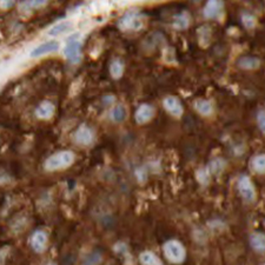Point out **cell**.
I'll use <instances>...</instances> for the list:
<instances>
[{
	"label": "cell",
	"mask_w": 265,
	"mask_h": 265,
	"mask_svg": "<svg viewBox=\"0 0 265 265\" xmlns=\"http://www.w3.org/2000/svg\"><path fill=\"white\" fill-rule=\"evenodd\" d=\"M74 163V153L72 151L63 150L53 153L48 157L44 163V169L46 171L55 172L67 169Z\"/></svg>",
	"instance_id": "1"
},
{
	"label": "cell",
	"mask_w": 265,
	"mask_h": 265,
	"mask_svg": "<svg viewBox=\"0 0 265 265\" xmlns=\"http://www.w3.org/2000/svg\"><path fill=\"white\" fill-rule=\"evenodd\" d=\"M82 50H83V42L82 34L74 33L71 34L66 40V44L64 47V56L67 59V61L71 64L79 63L82 59Z\"/></svg>",
	"instance_id": "2"
},
{
	"label": "cell",
	"mask_w": 265,
	"mask_h": 265,
	"mask_svg": "<svg viewBox=\"0 0 265 265\" xmlns=\"http://www.w3.org/2000/svg\"><path fill=\"white\" fill-rule=\"evenodd\" d=\"M164 256L172 264H182L186 258V249L179 240H167L163 247Z\"/></svg>",
	"instance_id": "3"
},
{
	"label": "cell",
	"mask_w": 265,
	"mask_h": 265,
	"mask_svg": "<svg viewBox=\"0 0 265 265\" xmlns=\"http://www.w3.org/2000/svg\"><path fill=\"white\" fill-rule=\"evenodd\" d=\"M145 25V18L142 13L128 12L118 20V28L125 32H138Z\"/></svg>",
	"instance_id": "4"
},
{
	"label": "cell",
	"mask_w": 265,
	"mask_h": 265,
	"mask_svg": "<svg viewBox=\"0 0 265 265\" xmlns=\"http://www.w3.org/2000/svg\"><path fill=\"white\" fill-rule=\"evenodd\" d=\"M237 189L244 201H247L249 203H252L256 201V188L255 185H253V183L251 182L250 177H248V176H240L239 179H238L237 182Z\"/></svg>",
	"instance_id": "5"
},
{
	"label": "cell",
	"mask_w": 265,
	"mask_h": 265,
	"mask_svg": "<svg viewBox=\"0 0 265 265\" xmlns=\"http://www.w3.org/2000/svg\"><path fill=\"white\" fill-rule=\"evenodd\" d=\"M74 140L80 147H88L94 140V132L90 126L82 124L74 133Z\"/></svg>",
	"instance_id": "6"
},
{
	"label": "cell",
	"mask_w": 265,
	"mask_h": 265,
	"mask_svg": "<svg viewBox=\"0 0 265 265\" xmlns=\"http://www.w3.org/2000/svg\"><path fill=\"white\" fill-rule=\"evenodd\" d=\"M60 48V44H59L58 40H47V42L42 43L40 45L36 46L33 50L29 52V57L31 58H40V57L51 55V53H55Z\"/></svg>",
	"instance_id": "7"
},
{
	"label": "cell",
	"mask_w": 265,
	"mask_h": 265,
	"mask_svg": "<svg viewBox=\"0 0 265 265\" xmlns=\"http://www.w3.org/2000/svg\"><path fill=\"white\" fill-rule=\"evenodd\" d=\"M48 237L47 234L43 230H37L32 234L31 239H29V244H31L32 250L37 253H43L47 249Z\"/></svg>",
	"instance_id": "8"
},
{
	"label": "cell",
	"mask_w": 265,
	"mask_h": 265,
	"mask_svg": "<svg viewBox=\"0 0 265 265\" xmlns=\"http://www.w3.org/2000/svg\"><path fill=\"white\" fill-rule=\"evenodd\" d=\"M164 109L167 111L169 115H171L175 118H180L183 116L184 107L182 102L175 96H169L163 101Z\"/></svg>",
	"instance_id": "9"
},
{
	"label": "cell",
	"mask_w": 265,
	"mask_h": 265,
	"mask_svg": "<svg viewBox=\"0 0 265 265\" xmlns=\"http://www.w3.org/2000/svg\"><path fill=\"white\" fill-rule=\"evenodd\" d=\"M156 110L155 107L151 104H142L138 106L136 110V113H134V119H136L137 124L139 125H144V124L148 123L153 117H155Z\"/></svg>",
	"instance_id": "10"
},
{
	"label": "cell",
	"mask_w": 265,
	"mask_h": 265,
	"mask_svg": "<svg viewBox=\"0 0 265 265\" xmlns=\"http://www.w3.org/2000/svg\"><path fill=\"white\" fill-rule=\"evenodd\" d=\"M36 117L38 119H42V120H48L55 116L56 113V106L53 103L44 101L40 103L36 109Z\"/></svg>",
	"instance_id": "11"
},
{
	"label": "cell",
	"mask_w": 265,
	"mask_h": 265,
	"mask_svg": "<svg viewBox=\"0 0 265 265\" xmlns=\"http://www.w3.org/2000/svg\"><path fill=\"white\" fill-rule=\"evenodd\" d=\"M74 23L70 20H63V21H59V23L55 24V25L51 26L50 29H48L47 34L50 37H59V36H63V34L67 33V32L72 31L74 29Z\"/></svg>",
	"instance_id": "12"
},
{
	"label": "cell",
	"mask_w": 265,
	"mask_h": 265,
	"mask_svg": "<svg viewBox=\"0 0 265 265\" xmlns=\"http://www.w3.org/2000/svg\"><path fill=\"white\" fill-rule=\"evenodd\" d=\"M224 4L223 1H217V0H210L204 6V17L206 19H216L221 15L223 11Z\"/></svg>",
	"instance_id": "13"
},
{
	"label": "cell",
	"mask_w": 265,
	"mask_h": 265,
	"mask_svg": "<svg viewBox=\"0 0 265 265\" xmlns=\"http://www.w3.org/2000/svg\"><path fill=\"white\" fill-rule=\"evenodd\" d=\"M250 245L256 252H265V234L263 232H253L250 236Z\"/></svg>",
	"instance_id": "14"
},
{
	"label": "cell",
	"mask_w": 265,
	"mask_h": 265,
	"mask_svg": "<svg viewBox=\"0 0 265 265\" xmlns=\"http://www.w3.org/2000/svg\"><path fill=\"white\" fill-rule=\"evenodd\" d=\"M194 109L199 115L209 117L213 113V104L207 99H197L194 102Z\"/></svg>",
	"instance_id": "15"
},
{
	"label": "cell",
	"mask_w": 265,
	"mask_h": 265,
	"mask_svg": "<svg viewBox=\"0 0 265 265\" xmlns=\"http://www.w3.org/2000/svg\"><path fill=\"white\" fill-rule=\"evenodd\" d=\"M110 118L115 123H123L128 118V110H126L124 105H116L111 110Z\"/></svg>",
	"instance_id": "16"
},
{
	"label": "cell",
	"mask_w": 265,
	"mask_h": 265,
	"mask_svg": "<svg viewBox=\"0 0 265 265\" xmlns=\"http://www.w3.org/2000/svg\"><path fill=\"white\" fill-rule=\"evenodd\" d=\"M238 66L243 70H256L261 66V59L257 57H242L238 60Z\"/></svg>",
	"instance_id": "17"
},
{
	"label": "cell",
	"mask_w": 265,
	"mask_h": 265,
	"mask_svg": "<svg viewBox=\"0 0 265 265\" xmlns=\"http://www.w3.org/2000/svg\"><path fill=\"white\" fill-rule=\"evenodd\" d=\"M139 261L143 265H163L161 258L152 251H144L140 253Z\"/></svg>",
	"instance_id": "18"
},
{
	"label": "cell",
	"mask_w": 265,
	"mask_h": 265,
	"mask_svg": "<svg viewBox=\"0 0 265 265\" xmlns=\"http://www.w3.org/2000/svg\"><path fill=\"white\" fill-rule=\"evenodd\" d=\"M251 169L258 175H265V153L257 155L251 161Z\"/></svg>",
	"instance_id": "19"
},
{
	"label": "cell",
	"mask_w": 265,
	"mask_h": 265,
	"mask_svg": "<svg viewBox=\"0 0 265 265\" xmlns=\"http://www.w3.org/2000/svg\"><path fill=\"white\" fill-rule=\"evenodd\" d=\"M110 74L113 79H120L124 74V63L120 59H115L110 65Z\"/></svg>",
	"instance_id": "20"
},
{
	"label": "cell",
	"mask_w": 265,
	"mask_h": 265,
	"mask_svg": "<svg viewBox=\"0 0 265 265\" xmlns=\"http://www.w3.org/2000/svg\"><path fill=\"white\" fill-rule=\"evenodd\" d=\"M190 24V17L186 12L179 13V15H175L174 18V26L177 29H186Z\"/></svg>",
	"instance_id": "21"
},
{
	"label": "cell",
	"mask_w": 265,
	"mask_h": 265,
	"mask_svg": "<svg viewBox=\"0 0 265 265\" xmlns=\"http://www.w3.org/2000/svg\"><path fill=\"white\" fill-rule=\"evenodd\" d=\"M225 161L221 158H215L213 161H211L209 165H207V170H209L210 174H221L224 169H225Z\"/></svg>",
	"instance_id": "22"
},
{
	"label": "cell",
	"mask_w": 265,
	"mask_h": 265,
	"mask_svg": "<svg viewBox=\"0 0 265 265\" xmlns=\"http://www.w3.org/2000/svg\"><path fill=\"white\" fill-rule=\"evenodd\" d=\"M210 175L211 174L209 172V170H207V167H203V169L197 170L196 178L199 184H202V185L205 186L210 183Z\"/></svg>",
	"instance_id": "23"
},
{
	"label": "cell",
	"mask_w": 265,
	"mask_h": 265,
	"mask_svg": "<svg viewBox=\"0 0 265 265\" xmlns=\"http://www.w3.org/2000/svg\"><path fill=\"white\" fill-rule=\"evenodd\" d=\"M242 23L247 29H253L257 25V19L251 13H243L242 15Z\"/></svg>",
	"instance_id": "24"
},
{
	"label": "cell",
	"mask_w": 265,
	"mask_h": 265,
	"mask_svg": "<svg viewBox=\"0 0 265 265\" xmlns=\"http://www.w3.org/2000/svg\"><path fill=\"white\" fill-rule=\"evenodd\" d=\"M257 125H258L259 130L262 131V133L265 134V110H259L258 113L256 116Z\"/></svg>",
	"instance_id": "25"
},
{
	"label": "cell",
	"mask_w": 265,
	"mask_h": 265,
	"mask_svg": "<svg viewBox=\"0 0 265 265\" xmlns=\"http://www.w3.org/2000/svg\"><path fill=\"white\" fill-rule=\"evenodd\" d=\"M47 1H44V0H42V1H39V0H34V1H24L23 7H25V9L31 10V9H39V7L44 6Z\"/></svg>",
	"instance_id": "26"
},
{
	"label": "cell",
	"mask_w": 265,
	"mask_h": 265,
	"mask_svg": "<svg viewBox=\"0 0 265 265\" xmlns=\"http://www.w3.org/2000/svg\"><path fill=\"white\" fill-rule=\"evenodd\" d=\"M102 261V257L99 253H92L85 258V264L84 265H98L99 262Z\"/></svg>",
	"instance_id": "27"
},
{
	"label": "cell",
	"mask_w": 265,
	"mask_h": 265,
	"mask_svg": "<svg viewBox=\"0 0 265 265\" xmlns=\"http://www.w3.org/2000/svg\"><path fill=\"white\" fill-rule=\"evenodd\" d=\"M11 249L10 247H4L0 249V265H4L5 262H6L7 257L10 255Z\"/></svg>",
	"instance_id": "28"
},
{
	"label": "cell",
	"mask_w": 265,
	"mask_h": 265,
	"mask_svg": "<svg viewBox=\"0 0 265 265\" xmlns=\"http://www.w3.org/2000/svg\"><path fill=\"white\" fill-rule=\"evenodd\" d=\"M136 177L138 178V180H139V182H145L147 178V170H145L144 167H139V169H137L136 170Z\"/></svg>",
	"instance_id": "29"
},
{
	"label": "cell",
	"mask_w": 265,
	"mask_h": 265,
	"mask_svg": "<svg viewBox=\"0 0 265 265\" xmlns=\"http://www.w3.org/2000/svg\"><path fill=\"white\" fill-rule=\"evenodd\" d=\"M12 6H15V1H0V9L9 10Z\"/></svg>",
	"instance_id": "30"
},
{
	"label": "cell",
	"mask_w": 265,
	"mask_h": 265,
	"mask_svg": "<svg viewBox=\"0 0 265 265\" xmlns=\"http://www.w3.org/2000/svg\"><path fill=\"white\" fill-rule=\"evenodd\" d=\"M46 265H57L56 263H52V262H51V263H47Z\"/></svg>",
	"instance_id": "31"
},
{
	"label": "cell",
	"mask_w": 265,
	"mask_h": 265,
	"mask_svg": "<svg viewBox=\"0 0 265 265\" xmlns=\"http://www.w3.org/2000/svg\"><path fill=\"white\" fill-rule=\"evenodd\" d=\"M263 265H265V264H263Z\"/></svg>",
	"instance_id": "32"
}]
</instances>
